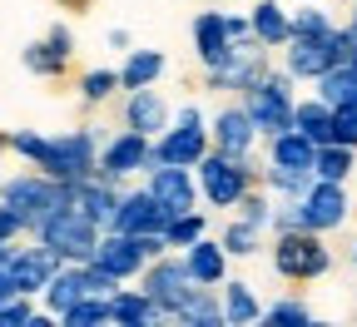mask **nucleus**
I'll return each instance as SVG.
<instances>
[{"instance_id": "obj_9", "label": "nucleus", "mask_w": 357, "mask_h": 327, "mask_svg": "<svg viewBox=\"0 0 357 327\" xmlns=\"http://www.w3.org/2000/svg\"><path fill=\"white\" fill-rule=\"evenodd\" d=\"M199 283L189 277V268H184V258H154V263H144V293L159 303V312L164 317H178V307L189 303V293H194Z\"/></svg>"}, {"instance_id": "obj_6", "label": "nucleus", "mask_w": 357, "mask_h": 327, "mask_svg": "<svg viewBox=\"0 0 357 327\" xmlns=\"http://www.w3.org/2000/svg\"><path fill=\"white\" fill-rule=\"evenodd\" d=\"M273 268H278V277H288V283H312V277H323L333 268V253L323 248V233L288 228V233L273 238Z\"/></svg>"}, {"instance_id": "obj_46", "label": "nucleus", "mask_w": 357, "mask_h": 327, "mask_svg": "<svg viewBox=\"0 0 357 327\" xmlns=\"http://www.w3.org/2000/svg\"><path fill=\"white\" fill-rule=\"evenodd\" d=\"M352 263H357V253H352Z\"/></svg>"}, {"instance_id": "obj_7", "label": "nucleus", "mask_w": 357, "mask_h": 327, "mask_svg": "<svg viewBox=\"0 0 357 327\" xmlns=\"http://www.w3.org/2000/svg\"><path fill=\"white\" fill-rule=\"evenodd\" d=\"M208 149H213V139H208V129H204L199 105H184L164 134H154V159H159V164H184V169H194Z\"/></svg>"}, {"instance_id": "obj_8", "label": "nucleus", "mask_w": 357, "mask_h": 327, "mask_svg": "<svg viewBox=\"0 0 357 327\" xmlns=\"http://www.w3.org/2000/svg\"><path fill=\"white\" fill-rule=\"evenodd\" d=\"M154 164H159V159H154V139L124 124V134H114V139H105V144H100L95 174H105V178L119 183V178H129V174H149Z\"/></svg>"}, {"instance_id": "obj_5", "label": "nucleus", "mask_w": 357, "mask_h": 327, "mask_svg": "<svg viewBox=\"0 0 357 327\" xmlns=\"http://www.w3.org/2000/svg\"><path fill=\"white\" fill-rule=\"evenodd\" d=\"M100 223L95 218H84L75 204L70 208H55L50 218H45L40 228H35V238L50 248V253H60V263H89L95 258V243H100Z\"/></svg>"}, {"instance_id": "obj_41", "label": "nucleus", "mask_w": 357, "mask_h": 327, "mask_svg": "<svg viewBox=\"0 0 357 327\" xmlns=\"http://www.w3.org/2000/svg\"><path fill=\"white\" fill-rule=\"evenodd\" d=\"M15 298V283H10V268H0V303Z\"/></svg>"}, {"instance_id": "obj_38", "label": "nucleus", "mask_w": 357, "mask_h": 327, "mask_svg": "<svg viewBox=\"0 0 357 327\" xmlns=\"http://www.w3.org/2000/svg\"><path fill=\"white\" fill-rule=\"evenodd\" d=\"M35 307H30V298L25 293H15V298H6V303H0V327H15V322H30L35 327Z\"/></svg>"}, {"instance_id": "obj_26", "label": "nucleus", "mask_w": 357, "mask_h": 327, "mask_svg": "<svg viewBox=\"0 0 357 327\" xmlns=\"http://www.w3.org/2000/svg\"><path fill=\"white\" fill-rule=\"evenodd\" d=\"M312 84H318V100L333 105V109H342V105L357 100V70L352 65H333V70H323Z\"/></svg>"}, {"instance_id": "obj_36", "label": "nucleus", "mask_w": 357, "mask_h": 327, "mask_svg": "<svg viewBox=\"0 0 357 327\" xmlns=\"http://www.w3.org/2000/svg\"><path fill=\"white\" fill-rule=\"evenodd\" d=\"M119 89V70H89L84 79H79V95H84V105H105L109 95Z\"/></svg>"}, {"instance_id": "obj_15", "label": "nucleus", "mask_w": 357, "mask_h": 327, "mask_svg": "<svg viewBox=\"0 0 357 327\" xmlns=\"http://www.w3.org/2000/svg\"><path fill=\"white\" fill-rule=\"evenodd\" d=\"M60 273V253H50L40 238H35V248H20L15 253V263H10V283H15V293H45V283Z\"/></svg>"}, {"instance_id": "obj_35", "label": "nucleus", "mask_w": 357, "mask_h": 327, "mask_svg": "<svg viewBox=\"0 0 357 327\" xmlns=\"http://www.w3.org/2000/svg\"><path fill=\"white\" fill-rule=\"evenodd\" d=\"M263 322H273V327H307L312 322V307L298 303V298H283L273 307H263Z\"/></svg>"}, {"instance_id": "obj_3", "label": "nucleus", "mask_w": 357, "mask_h": 327, "mask_svg": "<svg viewBox=\"0 0 357 327\" xmlns=\"http://www.w3.org/2000/svg\"><path fill=\"white\" fill-rule=\"evenodd\" d=\"M293 75L288 70H268L263 79H253L248 89H243V109H248V119H253V129L258 134H283V129H293Z\"/></svg>"}, {"instance_id": "obj_33", "label": "nucleus", "mask_w": 357, "mask_h": 327, "mask_svg": "<svg viewBox=\"0 0 357 327\" xmlns=\"http://www.w3.org/2000/svg\"><path fill=\"white\" fill-rule=\"evenodd\" d=\"M263 178H268V189L283 194V199H303V194H307V183H312L307 169H283V164H268Z\"/></svg>"}, {"instance_id": "obj_30", "label": "nucleus", "mask_w": 357, "mask_h": 327, "mask_svg": "<svg viewBox=\"0 0 357 327\" xmlns=\"http://www.w3.org/2000/svg\"><path fill=\"white\" fill-rule=\"evenodd\" d=\"M347 174H352V149L347 144H318V154H312V178L347 183Z\"/></svg>"}, {"instance_id": "obj_32", "label": "nucleus", "mask_w": 357, "mask_h": 327, "mask_svg": "<svg viewBox=\"0 0 357 327\" xmlns=\"http://www.w3.org/2000/svg\"><path fill=\"white\" fill-rule=\"evenodd\" d=\"M60 322H65V327H95V322H109V298L84 293L79 303H70V307L60 312Z\"/></svg>"}, {"instance_id": "obj_31", "label": "nucleus", "mask_w": 357, "mask_h": 327, "mask_svg": "<svg viewBox=\"0 0 357 327\" xmlns=\"http://www.w3.org/2000/svg\"><path fill=\"white\" fill-rule=\"evenodd\" d=\"M208 233V218L199 213V208H189V213H174L169 223H164V243L169 248H189V243H199Z\"/></svg>"}, {"instance_id": "obj_44", "label": "nucleus", "mask_w": 357, "mask_h": 327, "mask_svg": "<svg viewBox=\"0 0 357 327\" xmlns=\"http://www.w3.org/2000/svg\"><path fill=\"white\" fill-rule=\"evenodd\" d=\"M352 30H357V6H352Z\"/></svg>"}, {"instance_id": "obj_21", "label": "nucleus", "mask_w": 357, "mask_h": 327, "mask_svg": "<svg viewBox=\"0 0 357 327\" xmlns=\"http://www.w3.org/2000/svg\"><path fill=\"white\" fill-rule=\"evenodd\" d=\"M248 20H253V35H258L263 50H278V45L293 40V15L278 6V0H258Z\"/></svg>"}, {"instance_id": "obj_27", "label": "nucleus", "mask_w": 357, "mask_h": 327, "mask_svg": "<svg viewBox=\"0 0 357 327\" xmlns=\"http://www.w3.org/2000/svg\"><path fill=\"white\" fill-rule=\"evenodd\" d=\"M178 322H189V327H218L223 322V298H213V288H194L189 303L178 307Z\"/></svg>"}, {"instance_id": "obj_40", "label": "nucleus", "mask_w": 357, "mask_h": 327, "mask_svg": "<svg viewBox=\"0 0 357 327\" xmlns=\"http://www.w3.org/2000/svg\"><path fill=\"white\" fill-rule=\"evenodd\" d=\"M20 233H25V223H20V213H15V208H6V204H0V238H20Z\"/></svg>"}, {"instance_id": "obj_14", "label": "nucleus", "mask_w": 357, "mask_h": 327, "mask_svg": "<svg viewBox=\"0 0 357 327\" xmlns=\"http://www.w3.org/2000/svg\"><path fill=\"white\" fill-rule=\"evenodd\" d=\"M169 223V208L149 194V189H134V194H119V208H114V233H164Z\"/></svg>"}, {"instance_id": "obj_19", "label": "nucleus", "mask_w": 357, "mask_h": 327, "mask_svg": "<svg viewBox=\"0 0 357 327\" xmlns=\"http://www.w3.org/2000/svg\"><path fill=\"white\" fill-rule=\"evenodd\" d=\"M184 268H189V277L199 288H218L223 277H229V253H223V243H213L208 233L199 243H189L184 248Z\"/></svg>"}, {"instance_id": "obj_43", "label": "nucleus", "mask_w": 357, "mask_h": 327, "mask_svg": "<svg viewBox=\"0 0 357 327\" xmlns=\"http://www.w3.org/2000/svg\"><path fill=\"white\" fill-rule=\"evenodd\" d=\"M347 65H352V70H357V45H352V60H347Z\"/></svg>"}, {"instance_id": "obj_24", "label": "nucleus", "mask_w": 357, "mask_h": 327, "mask_svg": "<svg viewBox=\"0 0 357 327\" xmlns=\"http://www.w3.org/2000/svg\"><path fill=\"white\" fill-rule=\"evenodd\" d=\"M164 70H169L164 50H129V60H124V70H119V89H144V84H154Z\"/></svg>"}, {"instance_id": "obj_1", "label": "nucleus", "mask_w": 357, "mask_h": 327, "mask_svg": "<svg viewBox=\"0 0 357 327\" xmlns=\"http://www.w3.org/2000/svg\"><path fill=\"white\" fill-rule=\"evenodd\" d=\"M100 129L84 124L70 134H35V129H15L6 134V149H15L30 169L50 174V178H89L100 164Z\"/></svg>"}, {"instance_id": "obj_23", "label": "nucleus", "mask_w": 357, "mask_h": 327, "mask_svg": "<svg viewBox=\"0 0 357 327\" xmlns=\"http://www.w3.org/2000/svg\"><path fill=\"white\" fill-rule=\"evenodd\" d=\"M40 298H45V312H50V317H60L70 303H79V298H84V273H79V263H60V273L45 283Z\"/></svg>"}, {"instance_id": "obj_25", "label": "nucleus", "mask_w": 357, "mask_h": 327, "mask_svg": "<svg viewBox=\"0 0 357 327\" xmlns=\"http://www.w3.org/2000/svg\"><path fill=\"white\" fill-rule=\"evenodd\" d=\"M293 129H303L312 144H333V105H323L318 95L293 105Z\"/></svg>"}, {"instance_id": "obj_2", "label": "nucleus", "mask_w": 357, "mask_h": 327, "mask_svg": "<svg viewBox=\"0 0 357 327\" xmlns=\"http://www.w3.org/2000/svg\"><path fill=\"white\" fill-rule=\"evenodd\" d=\"M0 204L20 213L25 233H35L55 208H70L75 204V178H50V174H40V169L35 174L25 169V174H15V178L0 183Z\"/></svg>"}, {"instance_id": "obj_34", "label": "nucleus", "mask_w": 357, "mask_h": 327, "mask_svg": "<svg viewBox=\"0 0 357 327\" xmlns=\"http://www.w3.org/2000/svg\"><path fill=\"white\" fill-rule=\"evenodd\" d=\"M258 233L263 228H253V223H243V218H234L229 228H223V253H229V258H253L258 253Z\"/></svg>"}, {"instance_id": "obj_22", "label": "nucleus", "mask_w": 357, "mask_h": 327, "mask_svg": "<svg viewBox=\"0 0 357 327\" xmlns=\"http://www.w3.org/2000/svg\"><path fill=\"white\" fill-rule=\"evenodd\" d=\"M312 154H318V144L303 134V129H283L268 139V164H283V169H307L312 174Z\"/></svg>"}, {"instance_id": "obj_18", "label": "nucleus", "mask_w": 357, "mask_h": 327, "mask_svg": "<svg viewBox=\"0 0 357 327\" xmlns=\"http://www.w3.org/2000/svg\"><path fill=\"white\" fill-rule=\"evenodd\" d=\"M124 124L139 129V134H149V139L169 129V105H164V95H159L154 84L129 89V100H124Z\"/></svg>"}, {"instance_id": "obj_37", "label": "nucleus", "mask_w": 357, "mask_h": 327, "mask_svg": "<svg viewBox=\"0 0 357 327\" xmlns=\"http://www.w3.org/2000/svg\"><path fill=\"white\" fill-rule=\"evenodd\" d=\"M333 30V15L318 10V6H298L293 10V35H328Z\"/></svg>"}, {"instance_id": "obj_20", "label": "nucleus", "mask_w": 357, "mask_h": 327, "mask_svg": "<svg viewBox=\"0 0 357 327\" xmlns=\"http://www.w3.org/2000/svg\"><path fill=\"white\" fill-rule=\"evenodd\" d=\"M159 303L144 293V288H114L109 293V322H124V327H149L159 322Z\"/></svg>"}, {"instance_id": "obj_45", "label": "nucleus", "mask_w": 357, "mask_h": 327, "mask_svg": "<svg viewBox=\"0 0 357 327\" xmlns=\"http://www.w3.org/2000/svg\"><path fill=\"white\" fill-rule=\"evenodd\" d=\"M0 154H6V134H0Z\"/></svg>"}, {"instance_id": "obj_16", "label": "nucleus", "mask_w": 357, "mask_h": 327, "mask_svg": "<svg viewBox=\"0 0 357 327\" xmlns=\"http://www.w3.org/2000/svg\"><path fill=\"white\" fill-rule=\"evenodd\" d=\"M75 208L84 218H95L100 228L114 223V208H119V183L105 178V174H89V178H75Z\"/></svg>"}, {"instance_id": "obj_17", "label": "nucleus", "mask_w": 357, "mask_h": 327, "mask_svg": "<svg viewBox=\"0 0 357 327\" xmlns=\"http://www.w3.org/2000/svg\"><path fill=\"white\" fill-rule=\"evenodd\" d=\"M208 139H213V149L248 159L253 139H258V129H253V119H248V109H243V105H229V109H218V114H213V129H208Z\"/></svg>"}, {"instance_id": "obj_4", "label": "nucleus", "mask_w": 357, "mask_h": 327, "mask_svg": "<svg viewBox=\"0 0 357 327\" xmlns=\"http://www.w3.org/2000/svg\"><path fill=\"white\" fill-rule=\"evenodd\" d=\"M194 174H199V189H204V199H208L213 208H238V199L253 189V178H258V169H253L248 159L223 154V149H208V154L194 164Z\"/></svg>"}, {"instance_id": "obj_10", "label": "nucleus", "mask_w": 357, "mask_h": 327, "mask_svg": "<svg viewBox=\"0 0 357 327\" xmlns=\"http://www.w3.org/2000/svg\"><path fill=\"white\" fill-rule=\"evenodd\" d=\"M298 218H303V228H312V233L342 228V223H347V189H342V183H333V178H312L307 194L298 199Z\"/></svg>"}, {"instance_id": "obj_13", "label": "nucleus", "mask_w": 357, "mask_h": 327, "mask_svg": "<svg viewBox=\"0 0 357 327\" xmlns=\"http://www.w3.org/2000/svg\"><path fill=\"white\" fill-rule=\"evenodd\" d=\"M89 263H100L105 273H114L119 283L124 277H134V273H144V248H139V233H114V228H105L100 233V243H95V258Z\"/></svg>"}, {"instance_id": "obj_39", "label": "nucleus", "mask_w": 357, "mask_h": 327, "mask_svg": "<svg viewBox=\"0 0 357 327\" xmlns=\"http://www.w3.org/2000/svg\"><path fill=\"white\" fill-rule=\"evenodd\" d=\"M238 208H243V223H253V228H268V223H273V204H268L263 194H253V189L238 199Z\"/></svg>"}, {"instance_id": "obj_12", "label": "nucleus", "mask_w": 357, "mask_h": 327, "mask_svg": "<svg viewBox=\"0 0 357 327\" xmlns=\"http://www.w3.org/2000/svg\"><path fill=\"white\" fill-rule=\"evenodd\" d=\"M149 194L169 208V218L174 213H189L199 204V174L184 169V164H154L149 169Z\"/></svg>"}, {"instance_id": "obj_29", "label": "nucleus", "mask_w": 357, "mask_h": 327, "mask_svg": "<svg viewBox=\"0 0 357 327\" xmlns=\"http://www.w3.org/2000/svg\"><path fill=\"white\" fill-rule=\"evenodd\" d=\"M258 317H263V307H258L248 283H229V288H223V322L243 327V322H258Z\"/></svg>"}, {"instance_id": "obj_42", "label": "nucleus", "mask_w": 357, "mask_h": 327, "mask_svg": "<svg viewBox=\"0 0 357 327\" xmlns=\"http://www.w3.org/2000/svg\"><path fill=\"white\" fill-rule=\"evenodd\" d=\"M109 45L114 50H129V30H109Z\"/></svg>"}, {"instance_id": "obj_28", "label": "nucleus", "mask_w": 357, "mask_h": 327, "mask_svg": "<svg viewBox=\"0 0 357 327\" xmlns=\"http://www.w3.org/2000/svg\"><path fill=\"white\" fill-rule=\"evenodd\" d=\"M65 65H70V55L60 50V45L45 35V40H35V45H25V70L30 75H45V79H55V75H65Z\"/></svg>"}, {"instance_id": "obj_11", "label": "nucleus", "mask_w": 357, "mask_h": 327, "mask_svg": "<svg viewBox=\"0 0 357 327\" xmlns=\"http://www.w3.org/2000/svg\"><path fill=\"white\" fill-rule=\"evenodd\" d=\"M248 45H258V40H248ZM248 45L229 40V20H223V10H199V15H194V50H199L204 70L229 65L234 55H243V50H248Z\"/></svg>"}]
</instances>
